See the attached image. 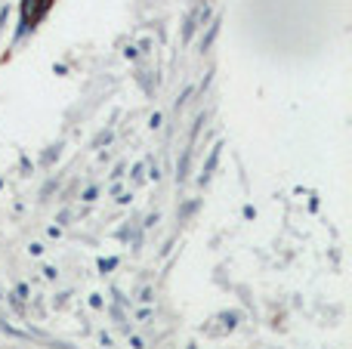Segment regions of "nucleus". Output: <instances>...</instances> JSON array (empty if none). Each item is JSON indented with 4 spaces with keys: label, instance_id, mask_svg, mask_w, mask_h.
Returning a JSON list of instances; mask_svg holds the SVG:
<instances>
[{
    "label": "nucleus",
    "instance_id": "obj_1",
    "mask_svg": "<svg viewBox=\"0 0 352 349\" xmlns=\"http://www.w3.org/2000/svg\"><path fill=\"white\" fill-rule=\"evenodd\" d=\"M219 154H222V142H216L213 148H210V154H207V161H204V170H201V185L213 176V170H216V164H219Z\"/></svg>",
    "mask_w": 352,
    "mask_h": 349
},
{
    "label": "nucleus",
    "instance_id": "obj_2",
    "mask_svg": "<svg viewBox=\"0 0 352 349\" xmlns=\"http://www.w3.org/2000/svg\"><path fill=\"white\" fill-rule=\"evenodd\" d=\"M188 161H191V148L182 151V158H179V167H176V182H185L188 176Z\"/></svg>",
    "mask_w": 352,
    "mask_h": 349
},
{
    "label": "nucleus",
    "instance_id": "obj_3",
    "mask_svg": "<svg viewBox=\"0 0 352 349\" xmlns=\"http://www.w3.org/2000/svg\"><path fill=\"white\" fill-rule=\"evenodd\" d=\"M216 34H219V19L207 25V34L201 37V50H210V44H213V37H216Z\"/></svg>",
    "mask_w": 352,
    "mask_h": 349
},
{
    "label": "nucleus",
    "instance_id": "obj_4",
    "mask_svg": "<svg viewBox=\"0 0 352 349\" xmlns=\"http://www.w3.org/2000/svg\"><path fill=\"white\" fill-rule=\"evenodd\" d=\"M219 322H222V328H226V331H235V328H238V312H222V315H219Z\"/></svg>",
    "mask_w": 352,
    "mask_h": 349
},
{
    "label": "nucleus",
    "instance_id": "obj_5",
    "mask_svg": "<svg viewBox=\"0 0 352 349\" xmlns=\"http://www.w3.org/2000/svg\"><path fill=\"white\" fill-rule=\"evenodd\" d=\"M96 198H99V185H87V188L81 192V201H84V204H93Z\"/></svg>",
    "mask_w": 352,
    "mask_h": 349
},
{
    "label": "nucleus",
    "instance_id": "obj_6",
    "mask_svg": "<svg viewBox=\"0 0 352 349\" xmlns=\"http://www.w3.org/2000/svg\"><path fill=\"white\" fill-rule=\"evenodd\" d=\"M195 25H198V16H188V22H185V28H182V41H191Z\"/></svg>",
    "mask_w": 352,
    "mask_h": 349
},
{
    "label": "nucleus",
    "instance_id": "obj_7",
    "mask_svg": "<svg viewBox=\"0 0 352 349\" xmlns=\"http://www.w3.org/2000/svg\"><path fill=\"white\" fill-rule=\"evenodd\" d=\"M114 266H117V257H108V260L102 257V260H99V272H111Z\"/></svg>",
    "mask_w": 352,
    "mask_h": 349
},
{
    "label": "nucleus",
    "instance_id": "obj_8",
    "mask_svg": "<svg viewBox=\"0 0 352 349\" xmlns=\"http://www.w3.org/2000/svg\"><path fill=\"white\" fill-rule=\"evenodd\" d=\"M16 297H19V300H31V288H28L25 281H19V284H16Z\"/></svg>",
    "mask_w": 352,
    "mask_h": 349
},
{
    "label": "nucleus",
    "instance_id": "obj_9",
    "mask_svg": "<svg viewBox=\"0 0 352 349\" xmlns=\"http://www.w3.org/2000/svg\"><path fill=\"white\" fill-rule=\"evenodd\" d=\"M41 272H44V278H47V281H56V278H59V269H56V266H44Z\"/></svg>",
    "mask_w": 352,
    "mask_h": 349
},
{
    "label": "nucleus",
    "instance_id": "obj_10",
    "mask_svg": "<svg viewBox=\"0 0 352 349\" xmlns=\"http://www.w3.org/2000/svg\"><path fill=\"white\" fill-rule=\"evenodd\" d=\"M161 124H164V114H161V111H154L151 118H148V127H151V130H158Z\"/></svg>",
    "mask_w": 352,
    "mask_h": 349
},
{
    "label": "nucleus",
    "instance_id": "obj_11",
    "mask_svg": "<svg viewBox=\"0 0 352 349\" xmlns=\"http://www.w3.org/2000/svg\"><path fill=\"white\" fill-rule=\"evenodd\" d=\"M195 207H198V201H188V204H182V210H179V219H185V216H188Z\"/></svg>",
    "mask_w": 352,
    "mask_h": 349
},
{
    "label": "nucleus",
    "instance_id": "obj_12",
    "mask_svg": "<svg viewBox=\"0 0 352 349\" xmlns=\"http://www.w3.org/2000/svg\"><path fill=\"white\" fill-rule=\"evenodd\" d=\"M130 346H133V349H145V340H142L139 334H130Z\"/></svg>",
    "mask_w": 352,
    "mask_h": 349
},
{
    "label": "nucleus",
    "instance_id": "obj_13",
    "mask_svg": "<svg viewBox=\"0 0 352 349\" xmlns=\"http://www.w3.org/2000/svg\"><path fill=\"white\" fill-rule=\"evenodd\" d=\"M124 56H127L130 62H136V59H139V47H127V50H124Z\"/></svg>",
    "mask_w": 352,
    "mask_h": 349
},
{
    "label": "nucleus",
    "instance_id": "obj_14",
    "mask_svg": "<svg viewBox=\"0 0 352 349\" xmlns=\"http://www.w3.org/2000/svg\"><path fill=\"white\" fill-rule=\"evenodd\" d=\"M133 201V192H121V195H117V204H130Z\"/></svg>",
    "mask_w": 352,
    "mask_h": 349
},
{
    "label": "nucleus",
    "instance_id": "obj_15",
    "mask_svg": "<svg viewBox=\"0 0 352 349\" xmlns=\"http://www.w3.org/2000/svg\"><path fill=\"white\" fill-rule=\"evenodd\" d=\"M139 300H142V303H151V300H154V294H151V288H142V294H139Z\"/></svg>",
    "mask_w": 352,
    "mask_h": 349
},
{
    "label": "nucleus",
    "instance_id": "obj_16",
    "mask_svg": "<svg viewBox=\"0 0 352 349\" xmlns=\"http://www.w3.org/2000/svg\"><path fill=\"white\" fill-rule=\"evenodd\" d=\"M90 306H93V309H102V306H105V303H102V294H93V297H90Z\"/></svg>",
    "mask_w": 352,
    "mask_h": 349
},
{
    "label": "nucleus",
    "instance_id": "obj_17",
    "mask_svg": "<svg viewBox=\"0 0 352 349\" xmlns=\"http://www.w3.org/2000/svg\"><path fill=\"white\" fill-rule=\"evenodd\" d=\"M53 158H59V145H56V148H50V151H47V154H44V164H50V161H53Z\"/></svg>",
    "mask_w": 352,
    "mask_h": 349
},
{
    "label": "nucleus",
    "instance_id": "obj_18",
    "mask_svg": "<svg viewBox=\"0 0 352 349\" xmlns=\"http://www.w3.org/2000/svg\"><path fill=\"white\" fill-rule=\"evenodd\" d=\"M53 188H56V179H50V182L44 185V192H41V198H47V195H53Z\"/></svg>",
    "mask_w": 352,
    "mask_h": 349
},
{
    "label": "nucleus",
    "instance_id": "obj_19",
    "mask_svg": "<svg viewBox=\"0 0 352 349\" xmlns=\"http://www.w3.org/2000/svg\"><path fill=\"white\" fill-rule=\"evenodd\" d=\"M148 176H151L154 182H158V179H161V167H158V164H151V170H148Z\"/></svg>",
    "mask_w": 352,
    "mask_h": 349
},
{
    "label": "nucleus",
    "instance_id": "obj_20",
    "mask_svg": "<svg viewBox=\"0 0 352 349\" xmlns=\"http://www.w3.org/2000/svg\"><path fill=\"white\" fill-rule=\"evenodd\" d=\"M188 96H191V87H185V90L179 93V99H176V105H182V102H188Z\"/></svg>",
    "mask_w": 352,
    "mask_h": 349
},
{
    "label": "nucleus",
    "instance_id": "obj_21",
    "mask_svg": "<svg viewBox=\"0 0 352 349\" xmlns=\"http://www.w3.org/2000/svg\"><path fill=\"white\" fill-rule=\"evenodd\" d=\"M28 253H31V257H41V253H44V244H31Z\"/></svg>",
    "mask_w": 352,
    "mask_h": 349
},
{
    "label": "nucleus",
    "instance_id": "obj_22",
    "mask_svg": "<svg viewBox=\"0 0 352 349\" xmlns=\"http://www.w3.org/2000/svg\"><path fill=\"white\" fill-rule=\"evenodd\" d=\"M136 319H139V322H145V319H151V309H139V312H136Z\"/></svg>",
    "mask_w": 352,
    "mask_h": 349
},
{
    "label": "nucleus",
    "instance_id": "obj_23",
    "mask_svg": "<svg viewBox=\"0 0 352 349\" xmlns=\"http://www.w3.org/2000/svg\"><path fill=\"white\" fill-rule=\"evenodd\" d=\"M139 179H142V164L133 167V182H139Z\"/></svg>",
    "mask_w": 352,
    "mask_h": 349
},
{
    "label": "nucleus",
    "instance_id": "obj_24",
    "mask_svg": "<svg viewBox=\"0 0 352 349\" xmlns=\"http://www.w3.org/2000/svg\"><path fill=\"white\" fill-rule=\"evenodd\" d=\"M47 232H50V238H59V235H62V229H59V226H50Z\"/></svg>",
    "mask_w": 352,
    "mask_h": 349
},
{
    "label": "nucleus",
    "instance_id": "obj_25",
    "mask_svg": "<svg viewBox=\"0 0 352 349\" xmlns=\"http://www.w3.org/2000/svg\"><path fill=\"white\" fill-rule=\"evenodd\" d=\"M253 216H257V210H253V207L247 204V207H244V219H253Z\"/></svg>",
    "mask_w": 352,
    "mask_h": 349
},
{
    "label": "nucleus",
    "instance_id": "obj_26",
    "mask_svg": "<svg viewBox=\"0 0 352 349\" xmlns=\"http://www.w3.org/2000/svg\"><path fill=\"white\" fill-rule=\"evenodd\" d=\"M188 349H195V343H188Z\"/></svg>",
    "mask_w": 352,
    "mask_h": 349
}]
</instances>
